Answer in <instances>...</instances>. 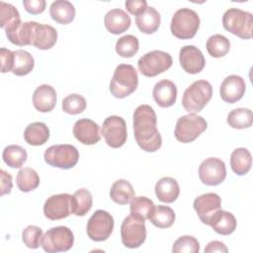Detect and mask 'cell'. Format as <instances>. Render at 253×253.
<instances>
[{"instance_id": "obj_1", "label": "cell", "mask_w": 253, "mask_h": 253, "mask_svg": "<svg viewBox=\"0 0 253 253\" xmlns=\"http://www.w3.org/2000/svg\"><path fill=\"white\" fill-rule=\"evenodd\" d=\"M134 138L138 146L146 152H155L162 145V137L157 129V117L149 105H139L133 113Z\"/></svg>"}, {"instance_id": "obj_2", "label": "cell", "mask_w": 253, "mask_h": 253, "mask_svg": "<svg viewBox=\"0 0 253 253\" xmlns=\"http://www.w3.org/2000/svg\"><path fill=\"white\" fill-rule=\"evenodd\" d=\"M138 85V75L130 64H120L116 67L110 82L111 94L119 99L126 98L133 93Z\"/></svg>"}, {"instance_id": "obj_3", "label": "cell", "mask_w": 253, "mask_h": 253, "mask_svg": "<svg viewBox=\"0 0 253 253\" xmlns=\"http://www.w3.org/2000/svg\"><path fill=\"white\" fill-rule=\"evenodd\" d=\"M212 96L211 84L207 80L193 82L184 92L182 106L189 114L201 112Z\"/></svg>"}, {"instance_id": "obj_4", "label": "cell", "mask_w": 253, "mask_h": 253, "mask_svg": "<svg viewBox=\"0 0 253 253\" xmlns=\"http://www.w3.org/2000/svg\"><path fill=\"white\" fill-rule=\"evenodd\" d=\"M222 26L229 33L249 40L253 32V15L238 8H229L222 16Z\"/></svg>"}, {"instance_id": "obj_5", "label": "cell", "mask_w": 253, "mask_h": 253, "mask_svg": "<svg viewBox=\"0 0 253 253\" xmlns=\"http://www.w3.org/2000/svg\"><path fill=\"white\" fill-rule=\"evenodd\" d=\"M200 28L199 15L190 8L177 10L171 20L170 30L174 37L180 40H189L196 36Z\"/></svg>"}, {"instance_id": "obj_6", "label": "cell", "mask_w": 253, "mask_h": 253, "mask_svg": "<svg viewBox=\"0 0 253 253\" xmlns=\"http://www.w3.org/2000/svg\"><path fill=\"white\" fill-rule=\"evenodd\" d=\"M208 127L207 121L196 114H189L178 119L175 126V137L182 143H189L197 139Z\"/></svg>"}, {"instance_id": "obj_7", "label": "cell", "mask_w": 253, "mask_h": 253, "mask_svg": "<svg viewBox=\"0 0 253 253\" xmlns=\"http://www.w3.org/2000/svg\"><path fill=\"white\" fill-rule=\"evenodd\" d=\"M73 243V232L66 226H55L48 229L41 240L42 248L47 253L68 251Z\"/></svg>"}, {"instance_id": "obj_8", "label": "cell", "mask_w": 253, "mask_h": 253, "mask_svg": "<svg viewBox=\"0 0 253 253\" xmlns=\"http://www.w3.org/2000/svg\"><path fill=\"white\" fill-rule=\"evenodd\" d=\"M46 164L60 168H73L79 160V152L74 145L71 144H55L49 146L43 154Z\"/></svg>"}, {"instance_id": "obj_9", "label": "cell", "mask_w": 253, "mask_h": 253, "mask_svg": "<svg viewBox=\"0 0 253 253\" xmlns=\"http://www.w3.org/2000/svg\"><path fill=\"white\" fill-rule=\"evenodd\" d=\"M172 56L163 50H151L142 55L137 66L139 72L146 77H154L163 73L172 66Z\"/></svg>"}, {"instance_id": "obj_10", "label": "cell", "mask_w": 253, "mask_h": 253, "mask_svg": "<svg viewBox=\"0 0 253 253\" xmlns=\"http://www.w3.org/2000/svg\"><path fill=\"white\" fill-rule=\"evenodd\" d=\"M114 218L106 211H96L87 222V235L88 237L96 242L107 240L114 229Z\"/></svg>"}, {"instance_id": "obj_11", "label": "cell", "mask_w": 253, "mask_h": 253, "mask_svg": "<svg viewBox=\"0 0 253 253\" xmlns=\"http://www.w3.org/2000/svg\"><path fill=\"white\" fill-rule=\"evenodd\" d=\"M121 237L123 244L130 249L142 245L146 238V227L144 220L131 214L126 216L121 225Z\"/></svg>"}, {"instance_id": "obj_12", "label": "cell", "mask_w": 253, "mask_h": 253, "mask_svg": "<svg viewBox=\"0 0 253 253\" xmlns=\"http://www.w3.org/2000/svg\"><path fill=\"white\" fill-rule=\"evenodd\" d=\"M101 132L106 143L112 148L122 147L126 141V124L122 117H108L103 123Z\"/></svg>"}, {"instance_id": "obj_13", "label": "cell", "mask_w": 253, "mask_h": 253, "mask_svg": "<svg viewBox=\"0 0 253 253\" xmlns=\"http://www.w3.org/2000/svg\"><path fill=\"white\" fill-rule=\"evenodd\" d=\"M225 177V164L219 158H207L199 167V178L207 186H217L224 181Z\"/></svg>"}, {"instance_id": "obj_14", "label": "cell", "mask_w": 253, "mask_h": 253, "mask_svg": "<svg viewBox=\"0 0 253 253\" xmlns=\"http://www.w3.org/2000/svg\"><path fill=\"white\" fill-rule=\"evenodd\" d=\"M71 195L63 193L50 196L43 205L44 216L50 220H58L72 213Z\"/></svg>"}, {"instance_id": "obj_15", "label": "cell", "mask_w": 253, "mask_h": 253, "mask_svg": "<svg viewBox=\"0 0 253 253\" xmlns=\"http://www.w3.org/2000/svg\"><path fill=\"white\" fill-rule=\"evenodd\" d=\"M193 207L201 221L209 225L211 217L221 208V199L215 193L203 194L195 199Z\"/></svg>"}, {"instance_id": "obj_16", "label": "cell", "mask_w": 253, "mask_h": 253, "mask_svg": "<svg viewBox=\"0 0 253 253\" xmlns=\"http://www.w3.org/2000/svg\"><path fill=\"white\" fill-rule=\"evenodd\" d=\"M179 61L187 73H200L205 65L206 59L203 52L195 45H185L179 51Z\"/></svg>"}, {"instance_id": "obj_17", "label": "cell", "mask_w": 253, "mask_h": 253, "mask_svg": "<svg viewBox=\"0 0 253 253\" xmlns=\"http://www.w3.org/2000/svg\"><path fill=\"white\" fill-rule=\"evenodd\" d=\"M74 137L85 145L96 144L100 138V126L90 119H80L73 126Z\"/></svg>"}, {"instance_id": "obj_18", "label": "cell", "mask_w": 253, "mask_h": 253, "mask_svg": "<svg viewBox=\"0 0 253 253\" xmlns=\"http://www.w3.org/2000/svg\"><path fill=\"white\" fill-rule=\"evenodd\" d=\"M246 90L245 81L241 76L229 75L220 84L219 95L220 98L229 104H234L239 101Z\"/></svg>"}, {"instance_id": "obj_19", "label": "cell", "mask_w": 253, "mask_h": 253, "mask_svg": "<svg viewBox=\"0 0 253 253\" xmlns=\"http://www.w3.org/2000/svg\"><path fill=\"white\" fill-rule=\"evenodd\" d=\"M33 105L41 113L51 112L56 105L55 89L47 84L37 87L33 94Z\"/></svg>"}, {"instance_id": "obj_20", "label": "cell", "mask_w": 253, "mask_h": 253, "mask_svg": "<svg viewBox=\"0 0 253 253\" xmlns=\"http://www.w3.org/2000/svg\"><path fill=\"white\" fill-rule=\"evenodd\" d=\"M152 96L159 107H171L177 99V87L171 80L163 79L154 85Z\"/></svg>"}, {"instance_id": "obj_21", "label": "cell", "mask_w": 253, "mask_h": 253, "mask_svg": "<svg viewBox=\"0 0 253 253\" xmlns=\"http://www.w3.org/2000/svg\"><path fill=\"white\" fill-rule=\"evenodd\" d=\"M37 22H24L21 23L16 29L11 32L5 33L8 40L16 45H33L38 27Z\"/></svg>"}, {"instance_id": "obj_22", "label": "cell", "mask_w": 253, "mask_h": 253, "mask_svg": "<svg viewBox=\"0 0 253 253\" xmlns=\"http://www.w3.org/2000/svg\"><path fill=\"white\" fill-rule=\"evenodd\" d=\"M106 29L114 35H120L126 32L131 24L130 17L122 9L110 10L104 18Z\"/></svg>"}, {"instance_id": "obj_23", "label": "cell", "mask_w": 253, "mask_h": 253, "mask_svg": "<svg viewBox=\"0 0 253 253\" xmlns=\"http://www.w3.org/2000/svg\"><path fill=\"white\" fill-rule=\"evenodd\" d=\"M160 14L151 6H147L142 12L135 16V24L138 30L147 35L155 33L160 26Z\"/></svg>"}, {"instance_id": "obj_24", "label": "cell", "mask_w": 253, "mask_h": 253, "mask_svg": "<svg viewBox=\"0 0 253 253\" xmlns=\"http://www.w3.org/2000/svg\"><path fill=\"white\" fill-rule=\"evenodd\" d=\"M155 195L162 203H173L177 200L180 194L178 182L171 177H163L159 179L155 185Z\"/></svg>"}, {"instance_id": "obj_25", "label": "cell", "mask_w": 253, "mask_h": 253, "mask_svg": "<svg viewBox=\"0 0 253 253\" xmlns=\"http://www.w3.org/2000/svg\"><path fill=\"white\" fill-rule=\"evenodd\" d=\"M209 225L218 234L229 235L236 228V219L231 212L218 210L211 217Z\"/></svg>"}, {"instance_id": "obj_26", "label": "cell", "mask_w": 253, "mask_h": 253, "mask_svg": "<svg viewBox=\"0 0 253 253\" xmlns=\"http://www.w3.org/2000/svg\"><path fill=\"white\" fill-rule=\"evenodd\" d=\"M49 15L53 21L61 25H67L74 20L75 8L67 0H56L49 7Z\"/></svg>"}, {"instance_id": "obj_27", "label": "cell", "mask_w": 253, "mask_h": 253, "mask_svg": "<svg viewBox=\"0 0 253 253\" xmlns=\"http://www.w3.org/2000/svg\"><path fill=\"white\" fill-rule=\"evenodd\" d=\"M26 142L33 146L44 144L49 138V129L44 123L35 122L27 126L24 131Z\"/></svg>"}, {"instance_id": "obj_28", "label": "cell", "mask_w": 253, "mask_h": 253, "mask_svg": "<svg viewBox=\"0 0 253 253\" xmlns=\"http://www.w3.org/2000/svg\"><path fill=\"white\" fill-rule=\"evenodd\" d=\"M57 41V32L50 25L38 24L33 45L39 49L46 50L51 48Z\"/></svg>"}, {"instance_id": "obj_29", "label": "cell", "mask_w": 253, "mask_h": 253, "mask_svg": "<svg viewBox=\"0 0 253 253\" xmlns=\"http://www.w3.org/2000/svg\"><path fill=\"white\" fill-rule=\"evenodd\" d=\"M252 165L251 153L247 148L239 147L232 151L230 155V166L232 171L239 175H245L249 172Z\"/></svg>"}, {"instance_id": "obj_30", "label": "cell", "mask_w": 253, "mask_h": 253, "mask_svg": "<svg viewBox=\"0 0 253 253\" xmlns=\"http://www.w3.org/2000/svg\"><path fill=\"white\" fill-rule=\"evenodd\" d=\"M21 16L17 8L12 4L0 2V27L5 33L11 32L21 24Z\"/></svg>"}, {"instance_id": "obj_31", "label": "cell", "mask_w": 253, "mask_h": 253, "mask_svg": "<svg viewBox=\"0 0 253 253\" xmlns=\"http://www.w3.org/2000/svg\"><path fill=\"white\" fill-rule=\"evenodd\" d=\"M110 197L116 204L126 205L130 203L134 197V190L128 181L120 179L114 182L112 185L110 190Z\"/></svg>"}, {"instance_id": "obj_32", "label": "cell", "mask_w": 253, "mask_h": 253, "mask_svg": "<svg viewBox=\"0 0 253 253\" xmlns=\"http://www.w3.org/2000/svg\"><path fill=\"white\" fill-rule=\"evenodd\" d=\"M92 205V195L87 189H79L71 197L72 213L77 216L85 215L91 210Z\"/></svg>"}, {"instance_id": "obj_33", "label": "cell", "mask_w": 253, "mask_h": 253, "mask_svg": "<svg viewBox=\"0 0 253 253\" xmlns=\"http://www.w3.org/2000/svg\"><path fill=\"white\" fill-rule=\"evenodd\" d=\"M155 205L154 203L148 199L147 197L139 196V197H133L132 200L130 201V214L142 219L146 220L150 218L151 214L153 213Z\"/></svg>"}, {"instance_id": "obj_34", "label": "cell", "mask_w": 253, "mask_h": 253, "mask_svg": "<svg viewBox=\"0 0 253 253\" xmlns=\"http://www.w3.org/2000/svg\"><path fill=\"white\" fill-rule=\"evenodd\" d=\"M16 184L21 192L28 193L39 187L40 176L33 168L25 167L18 172L16 177Z\"/></svg>"}, {"instance_id": "obj_35", "label": "cell", "mask_w": 253, "mask_h": 253, "mask_svg": "<svg viewBox=\"0 0 253 253\" xmlns=\"http://www.w3.org/2000/svg\"><path fill=\"white\" fill-rule=\"evenodd\" d=\"M175 218V212L170 207L158 205L155 206L149 220L154 226L158 228H168L173 225Z\"/></svg>"}, {"instance_id": "obj_36", "label": "cell", "mask_w": 253, "mask_h": 253, "mask_svg": "<svg viewBox=\"0 0 253 253\" xmlns=\"http://www.w3.org/2000/svg\"><path fill=\"white\" fill-rule=\"evenodd\" d=\"M3 161L11 168H20L27 161L28 154L25 148L20 145L11 144L4 148L2 153Z\"/></svg>"}, {"instance_id": "obj_37", "label": "cell", "mask_w": 253, "mask_h": 253, "mask_svg": "<svg viewBox=\"0 0 253 253\" xmlns=\"http://www.w3.org/2000/svg\"><path fill=\"white\" fill-rule=\"evenodd\" d=\"M14 66L13 74L17 76H25L29 74L35 66V59L33 55L23 49H18L14 51Z\"/></svg>"}, {"instance_id": "obj_38", "label": "cell", "mask_w": 253, "mask_h": 253, "mask_svg": "<svg viewBox=\"0 0 253 253\" xmlns=\"http://www.w3.org/2000/svg\"><path fill=\"white\" fill-rule=\"evenodd\" d=\"M227 124L232 128H248L253 124L252 111L245 108H237L227 115Z\"/></svg>"}, {"instance_id": "obj_39", "label": "cell", "mask_w": 253, "mask_h": 253, "mask_svg": "<svg viewBox=\"0 0 253 253\" xmlns=\"http://www.w3.org/2000/svg\"><path fill=\"white\" fill-rule=\"evenodd\" d=\"M206 46L211 56L218 58L227 54L230 49V42L226 37L216 34L209 38Z\"/></svg>"}, {"instance_id": "obj_40", "label": "cell", "mask_w": 253, "mask_h": 253, "mask_svg": "<svg viewBox=\"0 0 253 253\" xmlns=\"http://www.w3.org/2000/svg\"><path fill=\"white\" fill-rule=\"evenodd\" d=\"M139 48L138 39L132 35L121 37L116 42V52L125 58L132 57Z\"/></svg>"}, {"instance_id": "obj_41", "label": "cell", "mask_w": 253, "mask_h": 253, "mask_svg": "<svg viewBox=\"0 0 253 253\" xmlns=\"http://www.w3.org/2000/svg\"><path fill=\"white\" fill-rule=\"evenodd\" d=\"M87 103L83 96L79 94H70L62 100V111L69 115L81 114L86 109Z\"/></svg>"}, {"instance_id": "obj_42", "label": "cell", "mask_w": 253, "mask_h": 253, "mask_svg": "<svg viewBox=\"0 0 253 253\" xmlns=\"http://www.w3.org/2000/svg\"><path fill=\"white\" fill-rule=\"evenodd\" d=\"M200 251L199 241L191 236L184 235L179 237L173 244V253H198Z\"/></svg>"}, {"instance_id": "obj_43", "label": "cell", "mask_w": 253, "mask_h": 253, "mask_svg": "<svg viewBox=\"0 0 253 253\" xmlns=\"http://www.w3.org/2000/svg\"><path fill=\"white\" fill-rule=\"evenodd\" d=\"M42 237V230L37 225L27 226L22 233V240L24 244L31 249H37L41 245Z\"/></svg>"}, {"instance_id": "obj_44", "label": "cell", "mask_w": 253, "mask_h": 253, "mask_svg": "<svg viewBox=\"0 0 253 253\" xmlns=\"http://www.w3.org/2000/svg\"><path fill=\"white\" fill-rule=\"evenodd\" d=\"M0 58H1V72L6 73L13 70L14 66V51L1 47L0 49Z\"/></svg>"}, {"instance_id": "obj_45", "label": "cell", "mask_w": 253, "mask_h": 253, "mask_svg": "<svg viewBox=\"0 0 253 253\" xmlns=\"http://www.w3.org/2000/svg\"><path fill=\"white\" fill-rule=\"evenodd\" d=\"M23 5L25 10L32 15L41 14L45 9L44 0H24Z\"/></svg>"}, {"instance_id": "obj_46", "label": "cell", "mask_w": 253, "mask_h": 253, "mask_svg": "<svg viewBox=\"0 0 253 253\" xmlns=\"http://www.w3.org/2000/svg\"><path fill=\"white\" fill-rule=\"evenodd\" d=\"M125 5L130 14L136 16L147 7V2L145 0H127Z\"/></svg>"}, {"instance_id": "obj_47", "label": "cell", "mask_w": 253, "mask_h": 253, "mask_svg": "<svg viewBox=\"0 0 253 253\" xmlns=\"http://www.w3.org/2000/svg\"><path fill=\"white\" fill-rule=\"evenodd\" d=\"M0 177H1V191H0V195L4 196L6 194H10L12 187H13V183H12V176L6 172L5 170H0Z\"/></svg>"}, {"instance_id": "obj_48", "label": "cell", "mask_w": 253, "mask_h": 253, "mask_svg": "<svg viewBox=\"0 0 253 253\" xmlns=\"http://www.w3.org/2000/svg\"><path fill=\"white\" fill-rule=\"evenodd\" d=\"M228 251L227 247L224 245L223 242L214 240L211 241L205 248V253H212V252H224L226 253Z\"/></svg>"}]
</instances>
